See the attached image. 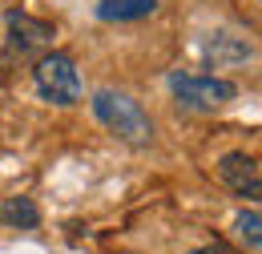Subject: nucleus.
<instances>
[{
	"label": "nucleus",
	"mask_w": 262,
	"mask_h": 254,
	"mask_svg": "<svg viewBox=\"0 0 262 254\" xmlns=\"http://www.w3.org/2000/svg\"><path fill=\"white\" fill-rule=\"evenodd\" d=\"M33 85H36V97L49 101V105H77V101H81L77 61H73L69 53H61V49H49L45 57H36Z\"/></svg>",
	"instance_id": "obj_2"
},
{
	"label": "nucleus",
	"mask_w": 262,
	"mask_h": 254,
	"mask_svg": "<svg viewBox=\"0 0 262 254\" xmlns=\"http://www.w3.org/2000/svg\"><path fill=\"white\" fill-rule=\"evenodd\" d=\"M0 222L12 226V230H33L40 222V210L33 206V198H8L0 206Z\"/></svg>",
	"instance_id": "obj_8"
},
{
	"label": "nucleus",
	"mask_w": 262,
	"mask_h": 254,
	"mask_svg": "<svg viewBox=\"0 0 262 254\" xmlns=\"http://www.w3.org/2000/svg\"><path fill=\"white\" fill-rule=\"evenodd\" d=\"M154 8H158V0H97V20L129 25V20H145Z\"/></svg>",
	"instance_id": "obj_7"
},
{
	"label": "nucleus",
	"mask_w": 262,
	"mask_h": 254,
	"mask_svg": "<svg viewBox=\"0 0 262 254\" xmlns=\"http://www.w3.org/2000/svg\"><path fill=\"white\" fill-rule=\"evenodd\" d=\"M93 117H97L117 141H125L133 150H145V145L154 141V121H149V113L141 109V101H133L129 93L97 89V93H93Z\"/></svg>",
	"instance_id": "obj_1"
},
{
	"label": "nucleus",
	"mask_w": 262,
	"mask_h": 254,
	"mask_svg": "<svg viewBox=\"0 0 262 254\" xmlns=\"http://www.w3.org/2000/svg\"><path fill=\"white\" fill-rule=\"evenodd\" d=\"M53 40V25L49 20H36L29 12H8V45L16 53H33L40 45Z\"/></svg>",
	"instance_id": "obj_5"
},
{
	"label": "nucleus",
	"mask_w": 262,
	"mask_h": 254,
	"mask_svg": "<svg viewBox=\"0 0 262 254\" xmlns=\"http://www.w3.org/2000/svg\"><path fill=\"white\" fill-rule=\"evenodd\" d=\"M218 178H222V186H230L238 198L258 202V194H262V174H258L254 154H246V150H230V154H222V158H218Z\"/></svg>",
	"instance_id": "obj_4"
},
{
	"label": "nucleus",
	"mask_w": 262,
	"mask_h": 254,
	"mask_svg": "<svg viewBox=\"0 0 262 254\" xmlns=\"http://www.w3.org/2000/svg\"><path fill=\"white\" fill-rule=\"evenodd\" d=\"M234 230H238V238L250 246V254L262 250V218H258V210H254V206H250V210H242V214L234 218Z\"/></svg>",
	"instance_id": "obj_9"
},
{
	"label": "nucleus",
	"mask_w": 262,
	"mask_h": 254,
	"mask_svg": "<svg viewBox=\"0 0 262 254\" xmlns=\"http://www.w3.org/2000/svg\"><path fill=\"white\" fill-rule=\"evenodd\" d=\"M202 53H206V61L210 65H238V61H250L254 57V49H250V40H242V36H230V32H218V36H210L206 45H202Z\"/></svg>",
	"instance_id": "obj_6"
},
{
	"label": "nucleus",
	"mask_w": 262,
	"mask_h": 254,
	"mask_svg": "<svg viewBox=\"0 0 262 254\" xmlns=\"http://www.w3.org/2000/svg\"><path fill=\"white\" fill-rule=\"evenodd\" d=\"M169 93L178 97V105L198 109V113H210V109H222L238 97V85L230 77H214V73H169Z\"/></svg>",
	"instance_id": "obj_3"
},
{
	"label": "nucleus",
	"mask_w": 262,
	"mask_h": 254,
	"mask_svg": "<svg viewBox=\"0 0 262 254\" xmlns=\"http://www.w3.org/2000/svg\"><path fill=\"white\" fill-rule=\"evenodd\" d=\"M190 254H238V250H230L226 242H210V246H202V250H190Z\"/></svg>",
	"instance_id": "obj_10"
}]
</instances>
